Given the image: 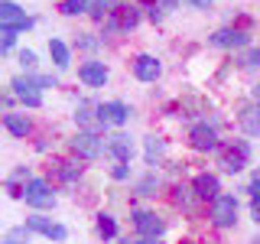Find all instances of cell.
<instances>
[{
    "instance_id": "obj_1",
    "label": "cell",
    "mask_w": 260,
    "mask_h": 244,
    "mask_svg": "<svg viewBox=\"0 0 260 244\" xmlns=\"http://www.w3.org/2000/svg\"><path fill=\"white\" fill-rule=\"evenodd\" d=\"M23 199H26V205H32V208H52L55 205V195L49 192V182H43V179H26Z\"/></svg>"
},
{
    "instance_id": "obj_2",
    "label": "cell",
    "mask_w": 260,
    "mask_h": 244,
    "mask_svg": "<svg viewBox=\"0 0 260 244\" xmlns=\"http://www.w3.org/2000/svg\"><path fill=\"white\" fill-rule=\"evenodd\" d=\"M104 146H108V140H101V137L91 134V130H81V134H75V140H72V150H75V157H81V160L101 157Z\"/></svg>"
},
{
    "instance_id": "obj_3",
    "label": "cell",
    "mask_w": 260,
    "mask_h": 244,
    "mask_svg": "<svg viewBox=\"0 0 260 244\" xmlns=\"http://www.w3.org/2000/svg\"><path fill=\"white\" fill-rule=\"evenodd\" d=\"M211 222L218 228H231L238 222V199H234V195H218V199L211 202Z\"/></svg>"
},
{
    "instance_id": "obj_4",
    "label": "cell",
    "mask_w": 260,
    "mask_h": 244,
    "mask_svg": "<svg viewBox=\"0 0 260 244\" xmlns=\"http://www.w3.org/2000/svg\"><path fill=\"white\" fill-rule=\"evenodd\" d=\"M10 88H13V95L20 98L23 104H29V108H39L43 104V95H39V78H26V75H16L10 81Z\"/></svg>"
},
{
    "instance_id": "obj_5",
    "label": "cell",
    "mask_w": 260,
    "mask_h": 244,
    "mask_svg": "<svg viewBox=\"0 0 260 244\" xmlns=\"http://www.w3.org/2000/svg\"><path fill=\"white\" fill-rule=\"evenodd\" d=\"M247 43H250V33L241 26H224V29L211 33V46H218V49H244Z\"/></svg>"
},
{
    "instance_id": "obj_6",
    "label": "cell",
    "mask_w": 260,
    "mask_h": 244,
    "mask_svg": "<svg viewBox=\"0 0 260 244\" xmlns=\"http://www.w3.org/2000/svg\"><path fill=\"white\" fill-rule=\"evenodd\" d=\"M134 228L140 231V238H159L166 231V222L156 211H134Z\"/></svg>"
},
{
    "instance_id": "obj_7",
    "label": "cell",
    "mask_w": 260,
    "mask_h": 244,
    "mask_svg": "<svg viewBox=\"0 0 260 244\" xmlns=\"http://www.w3.org/2000/svg\"><path fill=\"white\" fill-rule=\"evenodd\" d=\"M127 117H130V111H127V104H120V101L98 104V120H101V127H120V124H127Z\"/></svg>"
},
{
    "instance_id": "obj_8",
    "label": "cell",
    "mask_w": 260,
    "mask_h": 244,
    "mask_svg": "<svg viewBox=\"0 0 260 244\" xmlns=\"http://www.w3.org/2000/svg\"><path fill=\"white\" fill-rule=\"evenodd\" d=\"M26 228H29V231L46 234L49 241H65V238H69L65 225H59V222H49V218H43V215H32V218H26Z\"/></svg>"
},
{
    "instance_id": "obj_9",
    "label": "cell",
    "mask_w": 260,
    "mask_h": 244,
    "mask_svg": "<svg viewBox=\"0 0 260 244\" xmlns=\"http://www.w3.org/2000/svg\"><path fill=\"white\" fill-rule=\"evenodd\" d=\"M0 23H4V26H13V29H29L32 26V20L13 4V0H0Z\"/></svg>"
},
{
    "instance_id": "obj_10",
    "label": "cell",
    "mask_w": 260,
    "mask_h": 244,
    "mask_svg": "<svg viewBox=\"0 0 260 244\" xmlns=\"http://www.w3.org/2000/svg\"><path fill=\"white\" fill-rule=\"evenodd\" d=\"M189 140H192V146H195L199 153L218 150V134H215V127H208V124H195L192 134H189Z\"/></svg>"
},
{
    "instance_id": "obj_11",
    "label": "cell",
    "mask_w": 260,
    "mask_h": 244,
    "mask_svg": "<svg viewBox=\"0 0 260 244\" xmlns=\"http://www.w3.org/2000/svg\"><path fill=\"white\" fill-rule=\"evenodd\" d=\"M137 23H140V10H137V7H117V10L111 13V20H108V33H114V29H134Z\"/></svg>"
},
{
    "instance_id": "obj_12",
    "label": "cell",
    "mask_w": 260,
    "mask_h": 244,
    "mask_svg": "<svg viewBox=\"0 0 260 244\" xmlns=\"http://www.w3.org/2000/svg\"><path fill=\"white\" fill-rule=\"evenodd\" d=\"M78 78L85 81L88 88H104V81H108V69H104V62H85L78 69Z\"/></svg>"
},
{
    "instance_id": "obj_13",
    "label": "cell",
    "mask_w": 260,
    "mask_h": 244,
    "mask_svg": "<svg viewBox=\"0 0 260 244\" xmlns=\"http://www.w3.org/2000/svg\"><path fill=\"white\" fill-rule=\"evenodd\" d=\"M247 157H250V146L244 143V140H238V143L231 146V150L224 153L221 166L228 169V173H238V169H244V163H247Z\"/></svg>"
},
{
    "instance_id": "obj_14",
    "label": "cell",
    "mask_w": 260,
    "mask_h": 244,
    "mask_svg": "<svg viewBox=\"0 0 260 244\" xmlns=\"http://www.w3.org/2000/svg\"><path fill=\"white\" fill-rule=\"evenodd\" d=\"M192 189H195V195H199V199H211V202H215L218 195H221V186H218V176H211V173H202V176H195Z\"/></svg>"
},
{
    "instance_id": "obj_15",
    "label": "cell",
    "mask_w": 260,
    "mask_h": 244,
    "mask_svg": "<svg viewBox=\"0 0 260 244\" xmlns=\"http://www.w3.org/2000/svg\"><path fill=\"white\" fill-rule=\"evenodd\" d=\"M104 153H108V157H114L117 163H130V157H134V146H130V137H124V134L111 137V140H108V146H104Z\"/></svg>"
},
{
    "instance_id": "obj_16",
    "label": "cell",
    "mask_w": 260,
    "mask_h": 244,
    "mask_svg": "<svg viewBox=\"0 0 260 244\" xmlns=\"http://www.w3.org/2000/svg\"><path fill=\"white\" fill-rule=\"evenodd\" d=\"M134 75L140 78V81H156V75H159V62L153 59V55H137Z\"/></svg>"
},
{
    "instance_id": "obj_17",
    "label": "cell",
    "mask_w": 260,
    "mask_h": 244,
    "mask_svg": "<svg viewBox=\"0 0 260 244\" xmlns=\"http://www.w3.org/2000/svg\"><path fill=\"white\" fill-rule=\"evenodd\" d=\"M4 127L10 130L13 137H26L29 130H32V124H29L26 114H13V111H7V114H4Z\"/></svg>"
},
{
    "instance_id": "obj_18",
    "label": "cell",
    "mask_w": 260,
    "mask_h": 244,
    "mask_svg": "<svg viewBox=\"0 0 260 244\" xmlns=\"http://www.w3.org/2000/svg\"><path fill=\"white\" fill-rule=\"evenodd\" d=\"M49 55H52V62L59 65V69H65V65L72 62V55H69V46H65L62 39H49Z\"/></svg>"
},
{
    "instance_id": "obj_19",
    "label": "cell",
    "mask_w": 260,
    "mask_h": 244,
    "mask_svg": "<svg viewBox=\"0 0 260 244\" xmlns=\"http://www.w3.org/2000/svg\"><path fill=\"white\" fill-rule=\"evenodd\" d=\"M241 127L247 130V134H260V108H244Z\"/></svg>"
},
{
    "instance_id": "obj_20",
    "label": "cell",
    "mask_w": 260,
    "mask_h": 244,
    "mask_svg": "<svg viewBox=\"0 0 260 244\" xmlns=\"http://www.w3.org/2000/svg\"><path fill=\"white\" fill-rule=\"evenodd\" d=\"M55 176H59L62 182H75L81 176V166H75V163H55Z\"/></svg>"
},
{
    "instance_id": "obj_21",
    "label": "cell",
    "mask_w": 260,
    "mask_h": 244,
    "mask_svg": "<svg viewBox=\"0 0 260 244\" xmlns=\"http://www.w3.org/2000/svg\"><path fill=\"white\" fill-rule=\"evenodd\" d=\"M88 4H91V0H62L59 10H62L65 16H78V13H85V10H88Z\"/></svg>"
},
{
    "instance_id": "obj_22",
    "label": "cell",
    "mask_w": 260,
    "mask_h": 244,
    "mask_svg": "<svg viewBox=\"0 0 260 244\" xmlns=\"http://www.w3.org/2000/svg\"><path fill=\"white\" fill-rule=\"evenodd\" d=\"M98 234H101V238H114V234H117V222H114L111 215H98Z\"/></svg>"
},
{
    "instance_id": "obj_23",
    "label": "cell",
    "mask_w": 260,
    "mask_h": 244,
    "mask_svg": "<svg viewBox=\"0 0 260 244\" xmlns=\"http://www.w3.org/2000/svg\"><path fill=\"white\" fill-rule=\"evenodd\" d=\"M91 10L98 20H104V13H114L117 10V0H91Z\"/></svg>"
},
{
    "instance_id": "obj_24",
    "label": "cell",
    "mask_w": 260,
    "mask_h": 244,
    "mask_svg": "<svg viewBox=\"0 0 260 244\" xmlns=\"http://www.w3.org/2000/svg\"><path fill=\"white\" fill-rule=\"evenodd\" d=\"M4 244H29V228H13L4 238Z\"/></svg>"
},
{
    "instance_id": "obj_25",
    "label": "cell",
    "mask_w": 260,
    "mask_h": 244,
    "mask_svg": "<svg viewBox=\"0 0 260 244\" xmlns=\"http://www.w3.org/2000/svg\"><path fill=\"white\" fill-rule=\"evenodd\" d=\"M162 153V140L159 137H146V163H153Z\"/></svg>"
},
{
    "instance_id": "obj_26",
    "label": "cell",
    "mask_w": 260,
    "mask_h": 244,
    "mask_svg": "<svg viewBox=\"0 0 260 244\" xmlns=\"http://www.w3.org/2000/svg\"><path fill=\"white\" fill-rule=\"evenodd\" d=\"M153 189H156V179H153V176H146L143 182L137 186V192H140V195H153Z\"/></svg>"
},
{
    "instance_id": "obj_27",
    "label": "cell",
    "mask_w": 260,
    "mask_h": 244,
    "mask_svg": "<svg viewBox=\"0 0 260 244\" xmlns=\"http://www.w3.org/2000/svg\"><path fill=\"white\" fill-rule=\"evenodd\" d=\"M88 111H91V104H88V101H81V104H78V114H75V120H81V124H88V117H91Z\"/></svg>"
},
{
    "instance_id": "obj_28",
    "label": "cell",
    "mask_w": 260,
    "mask_h": 244,
    "mask_svg": "<svg viewBox=\"0 0 260 244\" xmlns=\"http://www.w3.org/2000/svg\"><path fill=\"white\" fill-rule=\"evenodd\" d=\"M20 62H23V69H32V65H36V52L23 49V52H20Z\"/></svg>"
},
{
    "instance_id": "obj_29",
    "label": "cell",
    "mask_w": 260,
    "mask_h": 244,
    "mask_svg": "<svg viewBox=\"0 0 260 244\" xmlns=\"http://www.w3.org/2000/svg\"><path fill=\"white\" fill-rule=\"evenodd\" d=\"M39 85H43V88H55L59 78H55V75H39Z\"/></svg>"
},
{
    "instance_id": "obj_30",
    "label": "cell",
    "mask_w": 260,
    "mask_h": 244,
    "mask_svg": "<svg viewBox=\"0 0 260 244\" xmlns=\"http://www.w3.org/2000/svg\"><path fill=\"white\" fill-rule=\"evenodd\" d=\"M189 7H195V10H211V0H185Z\"/></svg>"
},
{
    "instance_id": "obj_31",
    "label": "cell",
    "mask_w": 260,
    "mask_h": 244,
    "mask_svg": "<svg viewBox=\"0 0 260 244\" xmlns=\"http://www.w3.org/2000/svg\"><path fill=\"white\" fill-rule=\"evenodd\" d=\"M250 195H254V199H260V169L254 173V182H250Z\"/></svg>"
},
{
    "instance_id": "obj_32",
    "label": "cell",
    "mask_w": 260,
    "mask_h": 244,
    "mask_svg": "<svg viewBox=\"0 0 260 244\" xmlns=\"http://www.w3.org/2000/svg\"><path fill=\"white\" fill-rule=\"evenodd\" d=\"M114 179H127V163H117V166H114Z\"/></svg>"
},
{
    "instance_id": "obj_33",
    "label": "cell",
    "mask_w": 260,
    "mask_h": 244,
    "mask_svg": "<svg viewBox=\"0 0 260 244\" xmlns=\"http://www.w3.org/2000/svg\"><path fill=\"white\" fill-rule=\"evenodd\" d=\"M124 244H162L159 238H137V241H124Z\"/></svg>"
},
{
    "instance_id": "obj_34",
    "label": "cell",
    "mask_w": 260,
    "mask_h": 244,
    "mask_svg": "<svg viewBox=\"0 0 260 244\" xmlns=\"http://www.w3.org/2000/svg\"><path fill=\"white\" fill-rule=\"evenodd\" d=\"M244 65H260V52H247V59H244Z\"/></svg>"
},
{
    "instance_id": "obj_35",
    "label": "cell",
    "mask_w": 260,
    "mask_h": 244,
    "mask_svg": "<svg viewBox=\"0 0 260 244\" xmlns=\"http://www.w3.org/2000/svg\"><path fill=\"white\" fill-rule=\"evenodd\" d=\"M150 20H153V23L162 20V10H159V7H150Z\"/></svg>"
},
{
    "instance_id": "obj_36",
    "label": "cell",
    "mask_w": 260,
    "mask_h": 244,
    "mask_svg": "<svg viewBox=\"0 0 260 244\" xmlns=\"http://www.w3.org/2000/svg\"><path fill=\"white\" fill-rule=\"evenodd\" d=\"M254 218L260 222V199H254Z\"/></svg>"
},
{
    "instance_id": "obj_37",
    "label": "cell",
    "mask_w": 260,
    "mask_h": 244,
    "mask_svg": "<svg viewBox=\"0 0 260 244\" xmlns=\"http://www.w3.org/2000/svg\"><path fill=\"white\" fill-rule=\"evenodd\" d=\"M254 101H260V85H257V88H254Z\"/></svg>"
},
{
    "instance_id": "obj_38",
    "label": "cell",
    "mask_w": 260,
    "mask_h": 244,
    "mask_svg": "<svg viewBox=\"0 0 260 244\" xmlns=\"http://www.w3.org/2000/svg\"><path fill=\"white\" fill-rule=\"evenodd\" d=\"M254 244H260V238H254Z\"/></svg>"
},
{
    "instance_id": "obj_39",
    "label": "cell",
    "mask_w": 260,
    "mask_h": 244,
    "mask_svg": "<svg viewBox=\"0 0 260 244\" xmlns=\"http://www.w3.org/2000/svg\"><path fill=\"white\" fill-rule=\"evenodd\" d=\"M185 244H189V241H185Z\"/></svg>"
}]
</instances>
